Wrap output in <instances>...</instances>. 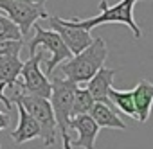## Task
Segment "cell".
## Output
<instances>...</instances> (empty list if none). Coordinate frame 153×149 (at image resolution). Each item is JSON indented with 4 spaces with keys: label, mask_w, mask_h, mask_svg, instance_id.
Listing matches in <instances>:
<instances>
[{
    "label": "cell",
    "mask_w": 153,
    "mask_h": 149,
    "mask_svg": "<svg viewBox=\"0 0 153 149\" xmlns=\"http://www.w3.org/2000/svg\"><path fill=\"white\" fill-rule=\"evenodd\" d=\"M106 56H108V49H106V43L103 38H94L92 43L81 50L79 54L72 56L70 59H67L63 65H61V74L63 77L74 85H87L99 68H103L105 61H106Z\"/></svg>",
    "instance_id": "cell-1"
},
{
    "label": "cell",
    "mask_w": 153,
    "mask_h": 149,
    "mask_svg": "<svg viewBox=\"0 0 153 149\" xmlns=\"http://www.w3.org/2000/svg\"><path fill=\"white\" fill-rule=\"evenodd\" d=\"M139 2V0H121L115 6H108L106 0H101L99 2V9L101 13L97 16H92V18H87V20H79V18H72L70 24L79 27L83 31H88L97 27V25H103V24H124L131 32L133 36L139 40L142 36V31L140 27L137 25L135 18H133V6Z\"/></svg>",
    "instance_id": "cell-2"
},
{
    "label": "cell",
    "mask_w": 153,
    "mask_h": 149,
    "mask_svg": "<svg viewBox=\"0 0 153 149\" xmlns=\"http://www.w3.org/2000/svg\"><path fill=\"white\" fill-rule=\"evenodd\" d=\"M11 103L24 106L25 111L36 120V124L40 126V133H42L40 138L43 140V145H52L56 142L58 126H56V119H54L49 99L29 95V94L20 92V90H15V94L11 95Z\"/></svg>",
    "instance_id": "cell-3"
},
{
    "label": "cell",
    "mask_w": 153,
    "mask_h": 149,
    "mask_svg": "<svg viewBox=\"0 0 153 149\" xmlns=\"http://www.w3.org/2000/svg\"><path fill=\"white\" fill-rule=\"evenodd\" d=\"M78 90V85H74L67 79L54 77L51 81V108L56 119V126L63 135H68V122H70V113H72V103H74V94Z\"/></svg>",
    "instance_id": "cell-4"
},
{
    "label": "cell",
    "mask_w": 153,
    "mask_h": 149,
    "mask_svg": "<svg viewBox=\"0 0 153 149\" xmlns=\"http://www.w3.org/2000/svg\"><path fill=\"white\" fill-rule=\"evenodd\" d=\"M0 13L7 16L20 29L22 38L27 36V32L33 29V25L38 20L49 18L45 6L24 2V0H0Z\"/></svg>",
    "instance_id": "cell-5"
},
{
    "label": "cell",
    "mask_w": 153,
    "mask_h": 149,
    "mask_svg": "<svg viewBox=\"0 0 153 149\" xmlns=\"http://www.w3.org/2000/svg\"><path fill=\"white\" fill-rule=\"evenodd\" d=\"M45 52H36L34 56H29L27 61H24L22 65V72L18 77V90L29 95H36V97H43L49 99L51 97V81L47 79V76L42 72V61H43Z\"/></svg>",
    "instance_id": "cell-6"
},
{
    "label": "cell",
    "mask_w": 153,
    "mask_h": 149,
    "mask_svg": "<svg viewBox=\"0 0 153 149\" xmlns=\"http://www.w3.org/2000/svg\"><path fill=\"white\" fill-rule=\"evenodd\" d=\"M33 27H34V36H33V40H29V54L34 56L38 47H43L45 50H49V52L52 54V58H51V59L47 61V65H45V72L51 76V74L54 72V68H56L59 63L70 59L72 54H70V50L65 47L63 40H61L54 31H45V29H43L42 25H38V24H34Z\"/></svg>",
    "instance_id": "cell-7"
},
{
    "label": "cell",
    "mask_w": 153,
    "mask_h": 149,
    "mask_svg": "<svg viewBox=\"0 0 153 149\" xmlns=\"http://www.w3.org/2000/svg\"><path fill=\"white\" fill-rule=\"evenodd\" d=\"M49 25H51V31H54L65 43V47L70 50L72 56L79 54L81 50H85L90 43H92V36L88 31H83L79 27H76L70 24V20H63V18H58V16H51L49 15Z\"/></svg>",
    "instance_id": "cell-8"
},
{
    "label": "cell",
    "mask_w": 153,
    "mask_h": 149,
    "mask_svg": "<svg viewBox=\"0 0 153 149\" xmlns=\"http://www.w3.org/2000/svg\"><path fill=\"white\" fill-rule=\"evenodd\" d=\"M68 129H76L78 131V138L70 140L72 147H81V149H96V138L99 133V126L94 122V119L87 113V115H78L72 117L68 122Z\"/></svg>",
    "instance_id": "cell-9"
},
{
    "label": "cell",
    "mask_w": 153,
    "mask_h": 149,
    "mask_svg": "<svg viewBox=\"0 0 153 149\" xmlns=\"http://www.w3.org/2000/svg\"><path fill=\"white\" fill-rule=\"evenodd\" d=\"M119 68H99L97 74L87 83V90L88 94L92 95L94 103H101V104H106L112 108V103L108 99V92L112 88V81L115 77Z\"/></svg>",
    "instance_id": "cell-10"
},
{
    "label": "cell",
    "mask_w": 153,
    "mask_h": 149,
    "mask_svg": "<svg viewBox=\"0 0 153 149\" xmlns=\"http://www.w3.org/2000/svg\"><path fill=\"white\" fill-rule=\"evenodd\" d=\"M131 95L137 111V122H146L153 106V83L148 79H140L137 86L131 90Z\"/></svg>",
    "instance_id": "cell-11"
},
{
    "label": "cell",
    "mask_w": 153,
    "mask_h": 149,
    "mask_svg": "<svg viewBox=\"0 0 153 149\" xmlns=\"http://www.w3.org/2000/svg\"><path fill=\"white\" fill-rule=\"evenodd\" d=\"M15 106L18 110V126H16V129L11 131V138L16 144H25L33 138H38L42 133H40V126L36 124V120L25 111L24 106H20V104H15Z\"/></svg>",
    "instance_id": "cell-12"
},
{
    "label": "cell",
    "mask_w": 153,
    "mask_h": 149,
    "mask_svg": "<svg viewBox=\"0 0 153 149\" xmlns=\"http://www.w3.org/2000/svg\"><path fill=\"white\" fill-rule=\"evenodd\" d=\"M94 122L99 126V128H112V129H126V122L106 104H101V103H96L88 113Z\"/></svg>",
    "instance_id": "cell-13"
},
{
    "label": "cell",
    "mask_w": 153,
    "mask_h": 149,
    "mask_svg": "<svg viewBox=\"0 0 153 149\" xmlns=\"http://www.w3.org/2000/svg\"><path fill=\"white\" fill-rule=\"evenodd\" d=\"M24 61L18 56H2L0 58V83L7 88H13L20 77Z\"/></svg>",
    "instance_id": "cell-14"
},
{
    "label": "cell",
    "mask_w": 153,
    "mask_h": 149,
    "mask_svg": "<svg viewBox=\"0 0 153 149\" xmlns=\"http://www.w3.org/2000/svg\"><path fill=\"white\" fill-rule=\"evenodd\" d=\"M108 99L112 104H115L124 115L131 117L137 120V111H135V104H133V95L131 90H117V88H110L108 92Z\"/></svg>",
    "instance_id": "cell-15"
},
{
    "label": "cell",
    "mask_w": 153,
    "mask_h": 149,
    "mask_svg": "<svg viewBox=\"0 0 153 149\" xmlns=\"http://www.w3.org/2000/svg\"><path fill=\"white\" fill-rule=\"evenodd\" d=\"M94 104H96V103H94L92 95L88 94V90L78 86V90H76V94H74V103H72L70 119H72V117H78V115H87V113H90V110H92Z\"/></svg>",
    "instance_id": "cell-16"
},
{
    "label": "cell",
    "mask_w": 153,
    "mask_h": 149,
    "mask_svg": "<svg viewBox=\"0 0 153 149\" xmlns=\"http://www.w3.org/2000/svg\"><path fill=\"white\" fill-rule=\"evenodd\" d=\"M0 40H13V41L22 40L20 29L2 13H0Z\"/></svg>",
    "instance_id": "cell-17"
},
{
    "label": "cell",
    "mask_w": 153,
    "mask_h": 149,
    "mask_svg": "<svg viewBox=\"0 0 153 149\" xmlns=\"http://www.w3.org/2000/svg\"><path fill=\"white\" fill-rule=\"evenodd\" d=\"M24 47V40H0V58L2 56H18Z\"/></svg>",
    "instance_id": "cell-18"
},
{
    "label": "cell",
    "mask_w": 153,
    "mask_h": 149,
    "mask_svg": "<svg viewBox=\"0 0 153 149\" xmlns=\"http://www.w3.org/2000/svg\"><path fill=\"white\" fill-rule=\"evenodd\" d=\"M6 88H7V86H6L4 83H0V103H4V104L7 106V110H11V108H13V103H11L9 97H6V94H4ZM9 124H11V115L0 111V131L6 129V128H9Z\"/></svg>",
    "instance_id": "cell-19"
},
{
    "label": "cell",
    "mask_w": 153,
    "mask_h": 149,
    "mask_svg": "<svg viewBox=\"0 0 153 149\" xmlns=\"http://www.w3.org/2000/svg\"><path fill=\"white\" fill-rule=\"evenodd\" d=\"M61 138H63V149H72V145H70V140H72V138H70L68 135H63Z\"/></svg>",
    "instance_id": "cell-20"
},
{
    "label": "cell",
    "mask_w": 153,
    "mask_h": 149,
    "mask_svg": "<svg viewBox=\"0 0 153 149\" xmlns=\"http://www.w3.org/2000/svg\"><path fill=\"white\" fill-rule=\"evenodd\" d=\"M24 2H31V4H38V6H45L47 0H24Z\"/></svg>",
    "instance_id": "cell-21"
}]
</instances>
